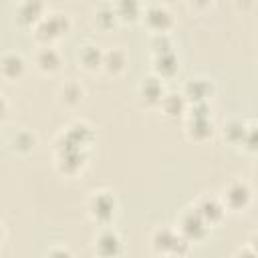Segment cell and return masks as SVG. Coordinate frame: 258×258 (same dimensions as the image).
I'll use <instances>...</instances> for the list:
<instances>
[{
    "mask_svg": "<svg viewBox=\"0 0 258 258\" xmlns=\"http://www.w3.org/2000/svg\"><path fill=\"white\" fill-rule=\"evenodd\" d=\"M44 0H18L16 4V22L22 28H34L36 22L44 16Z\"/></svg>",
    "mask_w": 258,
    "mask_h": 258,
    "instance_id": "10",
    "label": "cell"
},
{
    "mask_svg": "<svg viewBox=\"0 0 258 258\" xmlns=\"http://www.w3.org/2000/svg\"><path fill=\"white\" fill-rule=\"evenodd\" d=\"M8 117V103L4 99V95H0V123Z\"/></svg>",
    "mask_w": 258,
    "mask_h": 258,
    "instance_id": "29",
    "label": "cell"
},
{
    "mask_svg": "<svg viewBox=\"0 0 258 258\" xmlns=\"http://www.w3.org/2000/svg\"><path fill=\"white\" fill-rule=\"evenodd\" d=\"M2 236H4V230H2V222H0V242H2Z\"/></svg>",
    "mask_w": 258,
    "mask_h": 258,
    "instance_id": "31",
    "label": "cell"
},
{
    "mask_svg": "<svg viewBox=\"0 0 258 258\" xmlns=\"http://www.w3.org/2000/svg\"><path fill=\"white\" fill-rule=\"evenodd\" d=\"M137 95H139V101H141L145 107H155V105H159V101H161V97H163L161 79L155 77V75L143 77L141 83H139Z\"/></svg>",
    "mask_w": 258,
    "mask_h": 258,
    "instance_id": "15",
    "label": "cell"
},
{
    "mask_svg": "<svg viewBox=\"0 0 258 258\" xmlns=\"http://www.w3.org/2000/svg\"><path fill=\"white\" fill-rule=\"evenodd\" d=\"M111 6L119 22H137L143 12V0H113Z\"/></svg>",
    "mask_w": 258,
    "mask_h": 258,
    "instance_id": "17",
    "label": "cell"
},
{
    "mask_svg": "<svg viewBox=\"0 0 258 258\" xmlns=\"http://www.w3.org/2000/svg\"><path fill=\"white\" fill-rule=\"evenodd\" d=\"M95 141V131L85 121L71 123L56 139V149H89Z\"/></svg>",
    "mask_w": 258,
    "mask_h": 258,
    "instance_id": "4",
    "label": "cell"
},
{
    "mask_svg": "<svg viewBox=\"0 0 258 258\" xmlns=\"http://www.w3.org/2000/svg\"><path fill=\"white\" fill-rule=\"evenodd\" d=\"M141 18H143L145 26H147L153 34L169 32V30L173 28V14H171L169 8L163 6V4H151V6H147V8L141 12Z\"/></svg>",
    "mask_w": 258,
    "mask_h": 258,
    "instance_id": "8",
    "label": "cell"
},
{
    "mask_svg": "<svg viewBox=\"0 0 258 258\" xmlns=\"http://www.w3.org/2000/svg\"><path fill=\"white\" fill-rule=\"evenodd\" d=\"M26 75V60L20 52H4L0 56V77L8 83L20 81Z\"/></svg>",
    "mask_w": 258,
    "mask_h": 258,
    "instance_id": "13",
    "label": "cell"
},
{
    "mask_svg": "<svg viewBox=\"0 0 258 258\" xmlns=\"http://www.w3.org/2000/svg\"><path fill=\"white\" fill-rule=\"evenodd\" d=\"M220 200H222L226 212H234V214L246 212L252 204V187L242 179H234L224 187Z\"/></svg>",
    "mask_w": 258,
    "mask_h": 258,
    "instance_id": "5",
    "label": "cell"
},
{
    "mask_svg": "<svg viewBox=\"0 0 258 258\" xmlns=\"http://www.w3.org/2000/svg\"><path fill=\"white\" fill-rule=\"evenodd\" d=\"M242 147L250 153L256 151V125L254 121L248 123V129H246V135H244V141H242Z\"/></svg>",
    "mask_w": 258,
    "mask_h": 258,
    "instance_id": "27",
    "label": "cell"
},
{
    "mask_svg": "<svg viewBox=\"0 0 258 258\" xmlns=\"http://www.w3.org/2000/svg\"><path fill=\"white\" fill-rule=\"evenodd\" d=\"M151 52L153 54H161V52H169L173 50V40L169 36V32H159V34H153L151 36Z\"/></svg>",
    "mask_w": 258,
    "mask_h": 258,
    "instance_id": "26",
    "label": "cell"
},
{
    "mask_svg": "<svg viewBox=\"0 0 258 258\" xmlns=\"http://www.w3.org/2000/svg\"><path fill=\"white\" fill-rule=\"evenodd\" d=\"M117 212V200L109 189H95L87 200V214L97 226H109Z\"/></svg>",
    "mask_w": 258,
    "mask_h": 258,
    "instance_id": "3",
    "label": "cell"
},
{
    "mask_svg": "<svg viewBox=\"0 0 258 258\" xmlns=\"http://www.w3.org/2000/svg\"><path fill=\"white\" fill-rule=\"evenodd\" d=\"M159 107H161V111L167 119H179L181 115H185L187 101L181 93H163V97L159 101Z\"/></svg>",
    "mask_w": 258,
    "mask_h": 258,
    "instance_id": "19",
    "label": "cell"
},
{
    "mask_svg": "<svg viewBox=\"0 0 258 258\" xmlns=\"http://www.w3.org/2000/svg\"><path fill=\"white\" fill-rule=\"evenodd\" d=\"M191 248V244L173 228H157L151 234V250L155 254H163V256H183L187 254Z\"/></svg>",
    "mask_w": 258,
    "mask_h": 258,
    "instance_id": "2",
    "label": "cell"
},
{
    "mask_svg": "<svg viewBox=\"0 0 258 258\" xmlns=\"http://www.w3.org/2000/svg\"><path fill=\"white\" fill-rule=\"evenodd\" d=\"M93 250H95L97 256L113 258V256L123 254V240L113 228L101 226V230L93 238Z\"/></svg>",
    "mask_w": 258,
    "mask_h": 258,
    "instance_id": "7",
    "label": "cell"
},
{
    "mask_svg": "<svg viewBox=\"0 0 258 258\" xmlns=\"http://www.w3.org/2000/svg\"><path fill=\"white\" fill-rule=\"evenodd\" d=\"M87 165V149H56V169L62 175H77Z\"/></svg>",
    "mask_w": 258,
    "mask_h": 258,
    "instance_id": "9",
    "label": "cell"
},
{
    "mask_svg": "<svg viewBox=\"0 0 258 258\" xmlns=\"http://www.w3.org/2000/svg\"><path fill=\"white\" fill-rule=\"evenodd\" d=\"M179 71V58L175 56V50L153 54V75L159 79H171Z\"/></svg>",
    "mask_w": 258,
    "mask_h": 258,
    "instance_id": "16",
    "label": "cell"
},
{
    "mask_svg": "<svg viewBox=\"0 0 258 258\" xmlns=\"http://www.w3.org/2000/svg\"><path fill=\"white\" fill-rule=\"evenodd\" d=\"M8 143H10L12 151H16V153H30L34 149V145H36V137L32 135V131L20 129V131L12 133Z\"/></svg>",
    "mask_w": 258,
    "mask_h": 258,
    "instance_id": "24",
    "label": "cell"
},
{
    "mask_svg": "<svg viewBox=\"0 0 258 258\" xmlns=\"http://www.w3.org/2000/svg\"><path fill=\"white\" fill-rule=\"evenodd\" d=\"M34 64L40 73L44 75H54L60 71V64H62V58H60V52L52 46V44H42L36 54H34Z\"/></svg>",
    "mask_w": 258,
    "mask_h": 258,
    "instance_id": "14",
    "label": "cell"
},
{
    "mask_svg": "<svg viewBox=\"0 0 258 258\" xmlns=\"http://www.w3.org/2000/svg\"><path fill=\"white\" fill-rule=\"evenodd\" d=\"M48 254H50V256H54V254H71V250H67V248H56V250H48Z\"/></svg>",
    "mask_w": 258,
    "mask_h": 258,
    "instance_id": "30",
    "label": "cell"
},
{
    "mask_svg": "<svg viewBox=\"0 0 258 258\" xmlns=\"http://www.w3.org/2000/svg\"><path fill=\"white\" fill-rule=\"evenodd\" d=\"M101 69H105L113 77L121 75L127 69V52L123 48H119V46H115L111 50H105L103 52V64H101Z\"/></svg>",
    "mask_w": 258,
    "mask_h": 258,
    "instance_id": "20",
    "label": "cell"
},
{
    "mask_svg": "<svg viewBox=\"0 0 258 258\" xmlns=\"http://www.w3.org/2000/svg\"><path fill=\"white\" fill-rule=\"evenodd\" d=\"M181 95L185 97L187 103H202V101H210L214 95V83L206 77H194L183 85Z\"/></svg>",
    "mask_w": 258,
    "mask_h": 258,
    "instance_id": "12",
    "label": "cell"
},
{
    "mask_svg": "<svg viewBox=\"0 0 258 258\" xmlns=\"http://www.w3.org/2000/svg\"><path fill=\"white\" fill-rule=\"evenodd\" d=\"M177 232L189 242V244H196V242H202L208 234H210V226L208 222L200 216V212L196 208H187L181 218H179V224H177Z\"/></svg>",
    "mask_w": 258,
    "mask_h": 258,
    "instance_id": "6",
    "label": "cell"
},
{
    "mask_svg": "<svg viewBox=\"0 0 258 258\" xmlns=\"http://www.w3.org/2000/svg\"><path fill=\"white\" fill-rule=\"evenodd\" d=\"M71 30V18L69 14L62 12H52V14H44L36 26H34V38L40 44H52L56 40H60L62 36H67Z\"/></svg>",
    "mask_w": 258,
    "mask_h": 258,
    "instance_id": "1",
    "label": "cell"
},
{
    "mask_svg": "<svg viewBox=\"0 0 258 258\" xmlns=\"http://www.w3.org/2000/svg\"><path fill=\"white\" fill-rule=\"evenodd\" d=\"M194 208L200 212V216L208 222L210 228H212V226H218V224L226 218V208H224L222 200H220V198H214V196H202V198L194 204Z\"/></svg>",
    "mask_w": 258,
    "mask_h": 258,
    "instance_id": "11",
    "label": "cell"
},
{
    "mask_svg": "<svg viewBox=\"0 0 258 258\" xmlns=\"http://www.w3.org/2000/svg\"><path fill=\"white\" fill-rule=\"evenodd\" d=\"M117 14L113 10V6H101L97 12H95V24L97 28L101 30H111L115 24H117Z\"/></svg>",
    "mask_w": 258,
    "mask_h": 258,
    "instance_id": "25",
    "label": "cell"
},
{
    "mask_svg": "<svg viewBox=\"0 0 258 258\" xmlns=\"http://www.w3.org/2000/svg\"><path fill=\"white\" fill-rule=\"evenodd\" d=\"M212 2H214V0H187V4H189L191 8H196V10H206V8H210Z\"/></svg>",
    "mask_w": 258,
    "mask_h": 258,
    "instance_id": "28",
    "label": "cell"
},
{
    "mask_svg": "<svg viewBox=\"0 0 258 258\" xmlns=\"http://www.w3.org/2000/svg\"><path fill=\"white\" fill-rule=\"evenodd\" d=\"M77 58H79V64H81L85 71L95 73V71H99L101 64H103V50H101L97 44L87 42V44L79 46Z\"/></svg>",
    "mask_w": 258,
    "mask_h": 258,
    "instance_id": "18",
    "label": "cell"
},
{
    "mask_svg": "<svg viewBox=\"0 0 258 258\" xmlns=\"http://www.w3.org/2000/svg\"><path fill=\"white\" fill-rule=\"evenodd\" d=\"M83 97H85V91H83V87H81L77 81H67V83L58 89V99H60V103L67 105V107L79 105V103L83 101Z\"/></svg>",
    "mask_w": 258,
    "mask_h": 258,
    "instance_id": "23",
    "label": "cell"
},
{
    "mask_svg": "<svg viewBox=\"0 0 258 258\" xmlns=\"http://www.w3.org/2000/svg\"><path fill=\"white\" fill-rule=\"evenodd\" d=\"M248 123H250V121H242V119H232V121H228V123L222 127V137H224V141L230 143V145H242L244 135H246V129H248Z\"/></svg>",
    "mask_w": 258,
    "mask_h": 258,
    "instance_id": "22",
    "label": "cell"
},
{
    "mask_svg": "<svg viewBox=\"0 0 258 258\" xmlns=\"http://www.w3.org/2000/svg\"><path fill=\"white\" fill-rule=\"evenodd\" d=\"M185 133L191 141H208L214 135V125L210 121V117H202V119H191L187 117V125H185Z\"/></svg>",
    "mask_w": 258,
    "mask_h": 258,
    "instance_id": "21",
    "label": "cell"
}]
</instances>
